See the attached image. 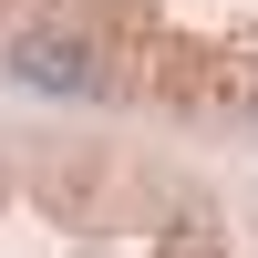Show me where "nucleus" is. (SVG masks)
<instances>
[{
	"label": "nucleus",
	"instance_id": "nucleus-1",
	"mask_svg": "<svg viewBox=\"0 0 258 258\" xmlns=\"http://www.w3.org/2000/svg\"><path fill=\"white\" fill-rule=\"evenodd\" d=\"M0 73H11L21 93H93V83H103V52H93L83 31H62V21H41V31L11 41V62H0Z\"/></svg>",
	"mask_w": 258,
	"mask_h": 258
}]
</instances>
